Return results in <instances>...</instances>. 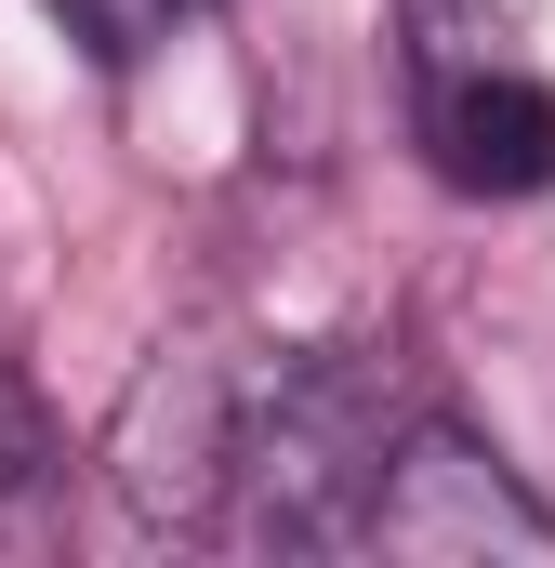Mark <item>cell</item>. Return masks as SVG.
Masks as SVG:
<instances>
[{
	"instance_id": "2",
	"label": "cell",
	"mask_w": 555,
	"mask_h": 568,
	"mask_svg": "<svg viewBox=\"0 0 555 568\" xmlns=\"http://www.w3.org/2000/svg\"><path fill=\"white\" fill-rule=\"evenodd\" d=\"M357 542H371V556H411V568H463V556H529V568H555V516L503 476V449H490L476 424L411 410L384 489H371V516H357Z\"/></svg>"
},
{
	"instance_id": "1",
	"label": "cell",
	"mask_w": 555,
	"mask_h": 568,
	"mask_svg": "<svg viewBox=\"0 0 555 568\" xmlns=\"http://www.w3.org/2000/svg\"><path fill=\"white\" fill-rule=\"evenodd\" d=\"M411 436V397L384 357L317 344V357H265L239 397V529L252 542H357L384 463Z\"/></svg>"
},
{
	"instance_id": "3",
	"label": "cell",
	"mask_w": 555,
	"mask_h": 568,
	"mask_svg": "<svg viewBox=\"0 0 555 568\" xmlns=\"http://www.w3.org/2000/svg\"><path fill=\"white\" fill-rule=\"evenodd\" d=\"M239 397H252V371H225V357H159L120 397L107 476H120V503L145 529H225V503H239Z\"/></svg>"
},
{
	"instance_id": "6",
	"label": "cell",
	"mask_w": 555,
	"mask_h": 568,
	"mask_svg": "<svg viewBox=\"0 0 555 568\" xmlns=\"http://www.w3.org/2000/svg\"><path fill=\"white\" fill-rule=\"evenodd\" d=\"M40 13L67 27V53H80V67L133 80V67L159 53V40H172V27H185V13H199V0H40Z\"/></svg>"
},
{
	"instance_id": "4",
	"label": "cell",
	"mask_w": 555,
	"mask_h": 568,
	"mask_svg": "<svg viewBox=\"0 0 555 568\" xmlns=\"http://www.w3.org/2000/svg\"><path fill=\"white\" fill-rule=\"evenodd\" d=\"M423 159L463 199H543L555 185V80L516 53H436L423 67Z\"/></svg>"
},
{
	"instance_id": "5",
	"label": "cell",
	"mask_w": 555,
	"mask_h": 568,
	"mask_svg": "<svg viewBox=\"0 0 555 568\" xmlns=\"http://www.w3.org/2000/svg\"><path fill=\"white\" fill-rule=\"evenodd\" d=\"M67 516V424L40 410V384L0 357V556H40Z\"/></svg>"
}]
</instances>
